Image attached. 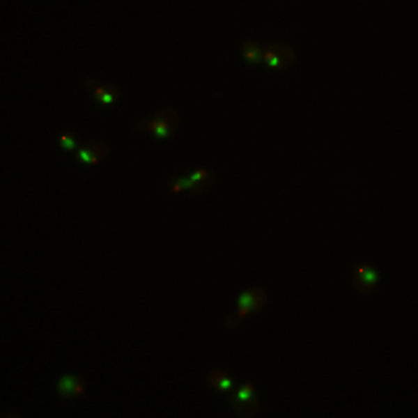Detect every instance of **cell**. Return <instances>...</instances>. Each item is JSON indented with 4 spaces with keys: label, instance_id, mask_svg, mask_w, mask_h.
<instances>
[{
    "label": "cell",
    "instance_id": "6da1fadb",
    "mask_svg": "<svg viewBox=\"0 0 418 418\" xmlns=\"http://www.w3.org/2000/svg\"><path fill=\"white\" fill-rule=\"evenodd\" d=\"M268 307V291L265 288H249L247 293H242L240 300H237V311L233 316H228L223 320L226 327H240V323L251 314L261 311Z\"/></svg>",
    "mask_w": 418,
    "mask_h": 418
},
{
    "label": "cell",
    "instance_id": "7a4b0ae2",
    "mask_svg": "<svg viewBox=\"0 0 418 418\" xmlns=\"http://www.w3.org/2000/svg\"><path fill=\"white\" fill-rule=\"evenodd\" d=\"M177 128H179V114H177V109H172V107H163L156 116L139 118L135 123V130H146L158 139L174 135Z\"/></svg>",
    "mask_w": 418,
    "mask_h": 418
},
{
    "label": "cell",
    "instance_id": "3957f363",
    "mask_svg": "<svg viewBox=\"0 0 418 418\" xmlns=\"http://www.w3.org/2000/svg\"><path fill=\"white\" fill-rule=\"evenodd\" d=\"M295 61L297 54L288 45H284V42H272L263 52V63L272 70H288L295 65Z\"/></svg>",
    "mask_w": 418,
    "mask_h": 418
},
{
    "label": "cell",
    "instance_id": "277c9868",
    "mask_svg": "<svg viewBox=\"0 0 418 418\" xmlns=\"http://www.w3.org/2000/svg\"><path fill=\"white\" fill-rule=\"evenodd\" d=\"M258 407H261V400H258V393L251 383H242L240 388L235 390L233 395V409L240 418H254L258 416Z\"/></svg>",
    "mask_w": 418,
    "mask_h": 418
},
{
    "label": "cell",
    "instance_id": "5b68a950",
    "mask_svg": "<svg viewBox=\"0 0 418 418\" xmlns=\"http://www.w3.org/2000/svg\"><path fill=\"white\" fill-rule=\"evenodd\" d=\"M379 286V274L369 263H355L353 265V288L362 295H372Z\"/></svg>",
    "mask_w": 418,
    "mask_h": 418
},
{
    "label": "cell",
    "instance_id": "8992f818",
    "mask_svg": "<svg viewBox=\"0 0 418 418\" xmlns=\"http://www.w3.org/2000/svg\"><path fill=\"white\" fill-rule=\"evenodd\" d=\"M107 156H109V146L100 142V139H91V142L82 144L75 153L77 163H82V165H98Z\"/></svg>",
    "mask_w": 418,
    "mask_h": 418
},
{
    "label": "cell",
    "instance_id": "52a82bcc",
    "mask_svg": "<svg viewBox=\"0 0 418 418\" xmlns=\"http://www.w3.org/2000/svg\"><path fill=\"white\" fill-rule=\"evenodd\" d=\"M56 393L61 395V400H79V397L86 393V383H84L82 376L77 374H65L56 386Z\"/></svg>",
    "mask_w": 418,
    "mask_h": 418
},
{
    "label": "cell",
    "instance_id": "ba28073f",
    "mask_svg": "<svg viewBox=\"0 0 418 418\" xmlns=\"http://www.w3.org/2000/svg\"><path fill=\"white\" fill-rule=\"evenodd\" d=\"M207 383L214 390H219V393H230V390H233V379H230V374L226 372V369H221V367L209 369Z\"/></svg>",
    "mask_w": 418,
    "mask_h": 418
},
{
    "label": "cell",
    "instance_id": "9c48e42d",
    "mask_svg": "<svg viewBox=\"0 0 418 418\" xmlns=\"http://www.w3.org/2000/svg\"><path fill=\"white\" fill-rule=\"evenodd\" d=\"M118 100H121V88L118 86H111V84H107V86H98L93 88V102L98 104H116Z\"/></svg>",
    "mask_w": 418,
    "mask_h": 418
},
{
    "label": "cell",
    "instance_id": "30bf717a",
    "mask_svg": "<svg viewBox=\"0 0 418 418\" xmlns=\"http://www.w3.org/2000/svg\"><path fill=\"white\" fill-rule=\"evenodd\" d=\"M191 184H193V193H207V191H212V186H214V174L209 172V170H205V167H198L193 174H191Z\"/></svg>",
    "mask_w": 418,
    "mask_h": 418
},
{
    "label": "cell",
    "instance_id": "8fae6325",
    "mask_svg": "<svg viewBox=\"0 0 418 418\" xmlns=\"http://www.w3.org/2000/svg\"><path fill=\"white\" fill-rule=\"evenodd\" d=\"M263 52H265V49L261 47V42L244 40V45H242V59L247 61L249 65H258V63H263Z\"/></svg>",
    "mask_w": 418,
    "mask_h": 418
},
{
    "label": "cell",
    "instance_id": "7c38bea8",
    "mask_svg": "<svg viewBox=\"0 0 418 418\" xmlns=\"http://www.w3.org/2000/svg\"><path fill=\"white\" fill-rule=\"evenodd\" d=\"M165 188H167V193H186V191H193V184H191V179H186V177H172L165 181Z\"/></svg>",
    "mask_w": 418,
    "mask_h": 418
},
{
    "label": "cell",
    "instance_id": "4fadbf2b",
    "mask_svg": "<svg viewBox=\"0 0 418 418\" xmlns=\"http://www.w3.org/2000/svg\"><path fill=\"white\" fill-rule=\"evenodd\" d=\"M56 144L65 151H72V149H77V135L72 130H63V132H59V137H56Z\"/></svg>",
    "mask_w": 418,
    "mask_h": 418
}]
</instances>
